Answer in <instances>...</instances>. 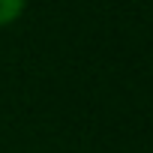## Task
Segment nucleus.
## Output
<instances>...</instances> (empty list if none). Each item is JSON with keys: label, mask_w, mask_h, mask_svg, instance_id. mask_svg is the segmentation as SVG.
Here are the masks:
<instances>
[{"label": "nucleus", "mask_w": 153, "mask_h": 153, "mask_svg": "<svg viewBox=\"0 0 153 153\" xmlns=\"http://www.w3.org/2000/svg\"><path fill=\"white\" fill-rule=\"evenodd\" d=\"M24 6H27V0H0V27L18 21L24 15Z\"/></svg>", "instance_id": "1"}]
</instances>
